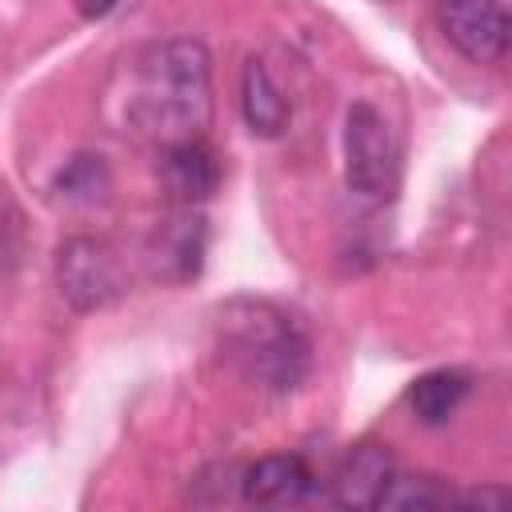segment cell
Listing matches in <instances>:
<instances>
[{
    "label": "cell",
    "instance_id": "obj_1",
    "mask_svg": "<svg viewBox=\"0 0 512 512\" xmlns=\"http://www.w3.org/2000/svg\"><path fill=\"white\" fill-rule=\"evenodd\" d=\"M124 112H128V124L160 148L200 140L212 120V56H208V48L192 36L148 44L132 60Z\"/></svg>",
    "mask_w": 512,
    "mask_h": 512
},
{
    "label": "cell",
    "instance_id": "obj_2",
    "mask_svg": "<svg viewBox=\"0 0 512 512\" xmlns=\"http://www.w3.org/2000/svg\"><path fill=\"white\" fill-rule=\"evenodd\" d=\"M220 332L232 364L268 392H292L312 368L308 336L276 304L232 300L220 316Z\"/></svg>",
    "mask_w": 512,
    "mask_h": 512
},
{
    "label": "cell",
    "instance_id": "obj_3",
    "mask_svg": "<svg viewBox=\"0 0 512 512\" xmlns=\"http://www.w3.org/2000/svg\"><path fill=\"white\" fill-rule=\"evenodd\" d=\"M400 152L384 112L368 100H356L344 116V180L360 200H388L396 192Z\"/></svg>",
    "mask_w": 512,
    "mask_h": 512
},
{
    "label": "cell",
    "instance_id": "obj_4",
    "mask_svg": "<svg viewBox=\"0 0 512 512\" xmlns=\"http://www.w3.org/2000/svg\"><path fill=\"white\" fill-rule=\"evenodd\" d=\"M56 288L76 312H100L124 296V264L100 236H68L56 248Z\"/></svg>",
    "mask_w": 512,
    "mask_h": 512
},
{
    "label": "cell",
    "instance_id": "obj_5",
    "mask_svg": "<svg viewBox=\"0 0 512 512\" xmlns=\"http://www.w3.org/2000/svg\"><path fill=\"white\" fill-rule=\"evenodd\" d=\"M204 252H208V224L196 204H176L164 220H156L144 244L148 272L164 284L196 280L204 268Z\"/></svg>",
    "mask_w": 512,
    "mask_h": 512
},
{
    "label": "cell",
    "instance_id": "obj_6",
    "mask_svg": "<svg viewBox=\"0 0 512 512\" xmlns=\"http://www.w3.org/2000/svg\"><path fill=\"white\" fill-rule=\"evenodd\" d=\"M444 40L472 64H496L508 52V12L500 0H436Z\"/></svg>",
    "mask_w": 512,
    "mask_h": 512
},
{
    "label": "cell",
    "instance_id": "obj_7",
    "mask_svg": "<svg viewBox=\"0 0 512 512\" xmlns=\"http://www.w3.org/2000/svg\"><path fill=\"white\" fill-rule=\"evenodd\" d=\"M160 180H164L172 204H196L200 208L220 188V160L204 144V136L200 140H184V144L164 148Z\"/></svg>",
    "mask_w": 512,
    "mask_h": 512
},
{
    "label": "cell",
    "instance_id": "obj_8",
    "mask_svg": "<svg viewBox=\"0 0 512 512\" xmlns=\"http://www.w3.org/2000/svg\"><path fill=\"white\" fill-rule=\"evenodd\" d=\"M236 484H240V496L248 504L288 508V504H300L312 492V472L300 456L284 452V456H264V460L248 464Z\"/></svg>",
    "mask_w": 512,
    "mask_h": 512
},
{
    "label": "cell",
    "instance_id": "obj_9",
    "mask_svg": "<svg viewBox=\"0 0 512 512\" xmlns=\"http://www.w3.org/2000/svg\"><path fill=\"white\" fill-rule=\"evenodd\" d=\"M392 480V452L388 444H356L332 476V504L340 508H376L384 484Z\"/></svg>",
    "mask_w": 512,
    "mask_h": 512
},
{
    "label": "cell",
    "instance_id": "obj_10",
    "mask_svg": "<svg viewBox=\"0 0 512 512\" xmlns=\"http://www.w3.org/2000/svg\"><path fill=\"white\" fill-rule=\"evenodd\" d=\"M240 112H244V124L252 136H280L288 128V100L280 92V84L272 80V72L260 64V60H248L244 64V76H240Z\"/></svg>",
    "mask_w": 512,
    "mask_h": 512
},
{
    "label": "cell",
    "instance_id": "obj_11",
    "mask_svg": "<svg viewBox=\"0 0 512 512\" xmlns=\"http://www.w3.org/2000/svg\"><path fill=\"white\" fill-rule=\"evenodd\" d=\"M468 388H472L468 372H460V368H436V372L416 376V384L408 388V404H412V412H416L420 424H444L464 404Z\"/></svg>",
    "mask_w": 512,
    "mask_h": 512
},
{
    "label": "cell",
    "instance_id": "obj_12",
    "mask_svg": "<svg viewBox=\"0 0 512 512\" xmlns=\"http://www.w3.org/2000/svg\"><path fill=\"white\" fill-rule=\"evenodd\" d=\"M108 188H112V172H108L104 156H96V152L72 156L52 180V192L68 204H96L108 196Z\"/></svg>",
    "mask_w": 512,
    "mask_h": 512
},
{
    "label": "cell",
    "instance_id": "obj_13",
    "mask_svg": "<svg viewBox=\"0 0 512 512\" xmlns=\"http://www.w3.org/2000/svg\"><path fill=\"white\" fill-rule=\"evenodd\" d=\"M452 504V488H444L440 480L432 476H396L384 484L380 492V504L376 508H416V512H428V508H448Z\"/></svg>",
    "mask_w": 512,
    "mask_h": 512
},
{
    "label": "cell",
    "instance_id": "obj_14",
    "mask_svg": "<svg viewBox=\"0 0 512 512\" xmlns=\"http://www.w3.org/2000/svg\"><path fill=\"white\" fill-rule=\"evenodd\" d=\"M452 504H460V508H504V504H508V488H468V492H452Z\"/></svg>",
    "mask_w": 512,
    "mask_h": 512
},
{
    "label": "cell",
    "instance_id": "obj_15",
    "mask_svg": "<svg viewBox=\"0 0 512 512\" xmlns=\"http://www.w3.org/2000/svg\"><path fill=\"white\" fill-rule=\"evenodd\" d=\"M76 4V12L84 16V20H104V16H112L124 0H72Z\"/></svg>",
    "mask_w": 512,
    "mask_h": 512
}]
</instances>
